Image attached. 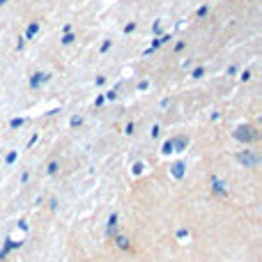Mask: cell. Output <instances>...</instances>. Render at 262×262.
Masks as SVG:
<instances>
[{"instance_id":"obj_1","label":"cell","mask_w":262,"mask_h":262,"mask_svg":"<svg viewBox=\"0 0 262 262\" xmlns=\"http://www.w3.org/2000/svg\"><path fill=\"white\" fill-rule=\"evenodd\" d=\"M235 138L239 140V143H253V140L260 138V134H257V129L251 127V124H242V127L235 129Z\"/></svg>"},{"instance_id":"obj_2","label":"cell","mask_w":262,"mask_h":262,"mask_svg":"<svg viewBox=\"0 0 262 262\" xmlns=\"http://www.w3.org/2000/svg\"><path fill=\"white\" fill-rule=\"evenodd\" d=\"M237 161L242 163L244 168H255L257 163L262 161V157L255 152V149H244V152L237 154Z\"/></svg>"},{"instance_id":"obj_3","label":"cell","mask_w":262,"mask_h":262,"mask_svg":"<svg viewBox=\"0 0 262 262\" xmlns=\"http://www.w3.org/2000/svg\"><path fill=\"white\" fill-rule=\"evenodd\" d=\"M209 184H212V191H214V196H218V198H228V184L223 182L221 177H216V175H212V177H209Z\"/></svg>"},{"instance_id":"obj_4","label":"cell","mask_w":262,"mask_h":262,"mask_svg":"<svg viewBox=\"0 0 262 262\" xmlns=\"http://www.w3.org/2000/svg\"><path fill=\"white\" fill-rule=\"evenodd\" d=\"M21 244H23V242H14V239H7V244H5L3 248H0V260H5V257L10 255V253L14 251V248H19Z\"/></svg>"},{"instance_id":"obj_5","label":"cell","mask_w":262,"mask_h":262,"mask_svg":"<svg viewBox=\"0 0 262 262\" xmlns=\"http://www.w3.org/2000/svg\"><path fill=\"white\" fill-rule=\"evenodd\" d=\"M106 235H108V237H115V235H118V214H110L108 216V223H106Z\"/></svg>"},{"instance_id":"obj_6","label":"cell","mask_w":262,"mask_h":262,"mask_svg":"<svg viewBox=\"0 0 262 262\" xmlns=\"http://www.w3.org/2000/svg\"><path fill=\"white\" fill-rule=\"evenodd\" d=\"M46 81H49V74H42V71H35V74H32V79H30V88L37 90L42 83H46Z\"/></svg>"},{"instance_id":"obj_7","label":"cell","mask_w":262,"mask_h":262,"mask_svg":"<svg viewBox=\"0 0 262 262\" xmlns=\"http://www.w3.org/2000/svg\"><path fill=\"white\" fill-rule=\"evenodd\" d=\"M184 168H186V166H184L182 161L173 163V166H170V175H173L175 179H182V177H184Z\"/></svg>"},{"instance_id":"obj_8","label":"cell","mask_w":262,"mask_h":262,"mask_svg":"<svg viewBox=\"0 0 262 262\" xmlns=\"http://www.w3.org/2000/svg\"><path fill=\"white\" fill-rule=\"evenodd\" d=\"M173 143H175V152H184V149L189 147L186 136H177V138H173Z\"/></svg>"},{"instance_id":"obj_9","label":"cell","mask_w":262,"mask_h":262,"mask_svg":"<svg viewBox=\"0 0 262 262\" xmlns=\"http://www.w3.org/2000/svg\"><path fill=\"white\" fill-rule=\"evenodd\" d=\"M115 244H118V248H122V251L131 248V242H129L127 235H115Z\"/></svg>"},{"instance_id":"obj_10","label":"cell","mask_w":262,"mask_h":262,"mask_svg":"<svg viewBox=\"0 0 262 262\" xmlns=\"http://www.w3.org/2000/svg\"><path fill=\"white\" fill-rule=\"evenodd\" d=\"M37 32H40V23H37V21H32V23L28 25V30H25V37H21V40H32Z\"/></svg>"},{"instance_id":"obj_11","label":"cell","mask_w":262,"mask_h":262,"mask_svg":"<svg viewBox=\"0 0 262 262\" xmlns=\"http://www.w3.org/2000/svg\"><path fill=\"white\" fill-rule=\"evenodd\" d=\"M161 152H163V154H170V152H175V143H173V138H170V140H166V143H163Z\"/></svg>"},{"instance_id":"obj_12","label":"cell","mask_w":262,"mask_h":262,"mask_svg":"<svg viewBox=\"0 0 262 262\" xmlns=\"http://www.w3.org/2000/svg\"><path fill=\"white\" fill-rule=\"evenodd\" d=\"M203 76H205V67H196L191 71V79H203Z\"/></svg>"},{"instance_id":"obj_13","label":"cell","mask_w":262,"mask_h":262,"mask_svg":"<svg viewBox=\"0 0 262 262\" xmlns=\"http://www.w3.org/2000/svg\"><path fill=\"white\" fill-rule=\"evenodd\" d=\"M58 168H60V163H58V161H51L49 168H46V173H49V175H55V173H58Z\"/></svg>"},{"instance_id":"obj_14","label":"cell","mask_w":262,"mask_h":262,"mask_svg":"<svg viewBox=\"0 0 262 262\" xmlns=\"http://www.w3.org/2000/svg\"><path fill=\"white\" fill-rule=\"evenodd\" d=\"M74 40H76V37L71 35V32H64V37H62V44H64V46H69V44H74Z\"/></svg>"},{"instance_id":"obj_15","label":"cell","mask_w":262,"mask_h":262,"mask_svg":"<svg viewBox=\"0 0 262 262\" xmlns=\"http://www.w3.org/2000/svg\"><path fill=\"white\" fill-rule=\"evenodd\" d=\"M23 124H25L23 118H14V120L10 122V127H12V129H19V127H23Z\"/></svg>"},{"instance_id":"obj_16","label":"cell","mask_w":262,"mask_h":262,"mask_svg":"<svg viewBox=\"0 0 262 262\" xmlns=\"http://www.w3.org/2000/svg\"><path fill=\"white\" fill-rule=\"evenodd\" d=\"M71 129H76V127H81V124H83V118H81V115H74V118H71Z\"/></svg>"},{"instance_id":"obj_17","label":"cell","mask_w":262,"mask_h":262,"mask_svg":"<svg viewBox=\"0 0 262 262\" xmlns=\"http://www.w3.org/2000/svg\"><path fill=\"white\" fill-rule=\"evenodd\" d=\"M118 90H120V88L108 90V92H106V99H110V101H113V99H118Z\"/></svg>"},{"instance_id":"obj_18","label":"cell","mask_w":262,"mask_h":262,"mask_svg":"<svg viewBox=\"0 0 262 262\" xmlns=\"http://www.w3.org/2000/svg\"><path fill=\"white\" fill-rule=\"evenodd\" d=\"M14 161H16V152H14V149H12V152L5 157V163H7V166H12V163H14Z\"/></svg>"},{"instance_id":"obj_19","label":"cell","mask_w":262,"mask_h":262,"mask_svg":"<svg viewBox=\"0 0 262 262\" xmlns=\"http://www.w3.org/2000/svg\"><path fill=\"white\" fill-rule=\"evenodd\" d=\"M110 46H113V42H110V40H106L104 44H101V53H106V51H108Z\"/></svg>"},{"instance_id":"obj_20","label":"cell","mask_w":262,"mask_h":262,"mask_svg":"<svg viewBox=\"0 0 262 262\" xmlns=\"http://www.w3.org/2000/svg\"><path fill=\"white\" fill-rule=\"evenodd\" d=\"M134 30H136V23H127V25H124V32H127V35H129V32H134Z\"/></svg>"},{"instance_id":"obj_21","label":"cell","mask_w":262,"mask_h":262,"mask_svg":"<svg viewBox=\"0 0 262 262\" xmlns=\"http://www.w3.org/2000/svg\"><path fill=\"white\" fill-rule=\"evenodd\" d=\"M149 88V81H140V85H138V90H147Z\"/></svg>"},{"instance_id":"obj_22","label":"cell","mask_w":262,"mask_h":262,"mask_svg":"<svg viewBox=\"0 0 262 262\" xmlns=\"http://www.w3.org/2000/svg\"><path fill=\"white\" fill-rule=\"evenodd\" d=\"M186 235H189V233H186V230H184V228H182V230H179V233H177V237H179V239H186Z\"/></svg>"},{"instance_id":"obj_23","label":"cell","mask_w":262,"mask_h":262,"mask_svg":"<svg viewBox=\"0 0 262 262\" xmlns=\"http://www.w3.org/2000/svg\"><path fill=\"white\" fill-rule=\"evenodd\" d=\"M106 101V97H97V101H94V106H101Z\"/></svg>"},{"instance_id":"obj_24","label":"cell","mask_w":262,"mask_h":262,"mask_svg":"<svg viewBox=\"0 0 262 262\" xmlns=\"http://www.w3.org/2000/svg\"><path fill=\"white\" fill-rule=\"evenodd\" d=\"M157 136H159V127L154 124V127H152V138H157Z\"/></svg>"},{"instance_id":"obj_25","label":"cell","mask_w":262,"mask_h":262,"mask_svg":"<svg viewBox=\"0 0 262 262\" xmlns=\"http://www.w3.org/2000/svg\"><path fill=\"white\" fill-rule=\"evenodd\" d=\"M207 12H209L207 7H200V10H198V16H205V14H207Z\"/></svg>"},{"instance_id":"obj_26","label":"cell","mask_w":262,"mask_h":262,"mask_svg":"<svg viewBox=\"0 0 262 262\" xmlns=\"http://www.w3.org/2000/svg\"><path fill=\"white\" fill-rule=\"evenodd\" d=\"M5 3H7V0H0V7H3V5H5Z\"/></svg>"}]
</instances>
